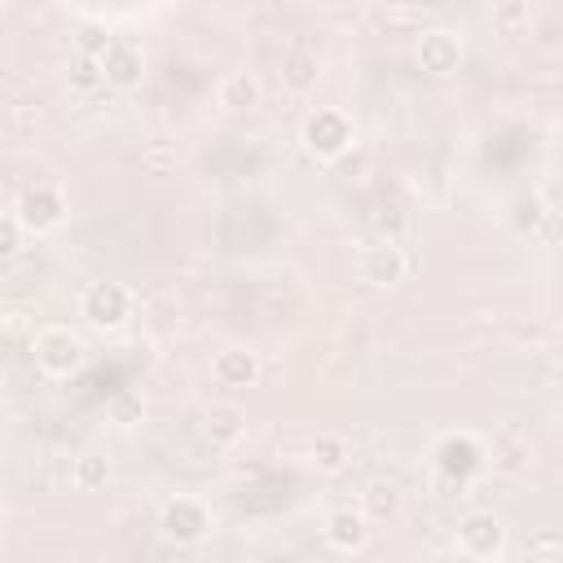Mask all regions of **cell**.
<instances>
[{
    "label": "cell",
    "mask_w": 563,
    "mask_h": 563,
    "mask_svg": "<svg viewBox=\"0 0 563 563\" xmlns=\"http://www.w3.org/2000/svg\"><path fill=\"white\" fill-rule=\"evenodd\" d=\"M13 216H18V224L26 229V233H53V229H62L66 224V216H70V202H66V194H62V185H53V180H31L18 198H13V207H9Z\"/></svg>",
    "instance_id": "cell-1"
},
{
    "label": "cell",
    "mask_w": 563,
    "mask_h": 563,
    "mask_svg": "<svg viewBox=\"0 0 563 563\" xmlns=\"http://www.w3.org/2000/svg\"><path fill=\"white\" fill-rule=\"evenodd\" d=\"M299 141H303V150H308L312 158H339V154L352 150L356 128H352V119H347L339 106H317V110L303 119Z\"/></svg>",
    "instance_id": "cell-2"
},
{
    "label": "cell",
    "mask_w": 563,
    "mask_h": 563,
    "mask_svg": "<svg viewBox=\"0 0 563 563\" xmlns=\"http://www.w3.org/2000/svg\"><path fill=\"white\" fill-rule=\"evenodd\" d=\"M132 308H136L132 290L123 282H110V277L88 282L84 295H79V312H84V321L92 330H119V325H128L132 321Z\"/></svg>",
    "instance_id": "cell-3"
},
{
    "label": "cell",
    "mask_w": 563,
    "mask_h": 563,
    "mask_svg": "<svg viewBox=\"0 0 563 563\" xmlns=\"http://www.w3.org/2000/svg\"><path fill=\"white\" fill-rule=\"evenodd\" d=\"M431 457H435L440 479H449V484H466V479H475V475L488 466V449H484L471 431H449V435H440Z\"/></svg>",
    "instance_id": "cell-4"
},
{
    "label": "cell",
    "mask_w": 563,
    "mask_h": 563,
    "mask_svg": "<svg viewBox=\"0 0 563 563\" xmlns=\"http://www.w3.org/2000/svg\"><path fill=\"white\" fill-rule=\"evenodd\" d=\"M84 339L66 325H48L35 334V365L48 374V378H70L79 365H84Z\"/></svg>",
    "instance_id": "cell-5"
},
{
    "label": "cell",
    "mask_w": 563,
    "mask_h": 563,
    "mask_svg": "<svg viewBox=\"0 0 563 563\" xmlns=\"http://www.w3.org/2000/svg\"><path fill=\"white\" fill-rule=\"evenodd\" d=\"M158 532L172 545H198V541L211 537V510L198 497H172L158 510Z\"/></svg>",
    "instance_id": "cell-6"
},
{
    "label": "cell",
    "mask_w": 563,
    "mask_h": 563,
    "mask_svg": "<svg viewBox=\"0 0 563 563\" xmlns=\"http://www.w3.org/2000/svg\"><path fill=\"white\" fill-rule=\"evenodd\" d=\"M457 545H462L471 559H497L501 545H506V523H501L493 510H471V515H462V523H457Z\"/></svg>",
    "instance_id": "cell-7"
},
{
    "label": "cell",
    "mask_w": 563,
    "mask_h": 563,
    "mask_svg": "<svg viewBox=\"0 0 563 563\" xmlns=\"http://www.w3.org/2000/svg\"><path fill=\"white\" fill-rule=\"evenodd\" d=\"M418 66L427 75H453L462 66V35L453 26H427L418 35Z\"/></svg>",
    "instance_id": "cell-8"
},
{
    "label": "cell",
    "mask_w": 563,
    "mask_h": 563,
    "mask_svg": "<svg viewBox=\"0 0 563 563\" xmlns=\"http://www.w3.org/2000/svg\"><path fill=\"white\" fill-rule=\"evenodd\" d=\"M405 273H409V255H405L400 242L378 238L374 246H365V255H361V277H365L369 286H396V282H405Z\"/></svg>",
    "instance_id": "cell-9"
},
{
    "label": "cell",
    "mask_w": 563,
    "mask_h": 563,
    "mask_svg": "<svg viewBox=\"0 0 563 563\" xmlns=\"http://www.w3.org/2000/svg\"><path fill=\"white\" fill-rule=\"evenodd\" d=\"M211 374L220 387H255L260 378V352L246 343H229L211 356Z\"/></svg>",
    "instance_id": "cell-10"
},
{
    "label": "cell",
    "mask_w": 563,
    "mask_h": 563,
    "mask_svg": "<svg viewBox=\"0 0 563 563\" xmlns=\"http://www.w3.org/2000/svg\"><path fill=\"white\" fill-rule=\"evenodd\" d=\"M101 70H106V84H110V88L128 92V88H136V84L145 79V53H141L136 44L114 40V44L101 53Z\"/></svg>",
    "instance_id": "cell-11"
},
{
    "label": "cell",
    "mask_w": 563,
    "mask_h": 563,
    "mask_svg": "<svg viewBox=\"0 0 563 563\" xmlns=\"http://www.w3.org/2000/svg\"><path fill=\"white\" fill-rule=\"evenodd\" d=\"M321 532H325V541H330L334 550H343V554H356V550L369 545V519H365V510H352V506L330 510Z\"/></svg>",
    "instance_id": "cell-12"
},
{
    "label": "cell",
    "mask_w": 563,
    "mask_h": 563,
    "mask_svg": "<svg viewBox=\"0 0 563 563\" xmlns=\"http://www.w3.org/2000/svg\"><path fill=\"white\" fill-rule=\"evenodd\" d=\"M216 97H220V106H229V110H251V106H260L264 84H260V75H255V70L238 66V70H229V75L220 79Z\"/></svg>",
    "instance_id": "cell-13"
},
{
    "label": "cell",
    "mask_w": 563,
    "mask_h": 563,
    "mask_svg": "<svg viewBox=\"0 0 563 563\" xmlns=\"http://www.w3.org/2000/svg\"><path fill=\"white\" fill-rule=\"evenodd\" d=\"M317 75H321L317 53L295 48V53H286V57H282V84H286L290 92H308V88H317Z\"/></svg>",
    "instance_id": "cell-14"
},
{
    "label": "cell",
    "mask_w": 563,
    "mask_h": 563,
    "mask_svg": "<svg viewBox=\"0 0 563 563\" xmlns=\"http://www.w3.org/2000/svg\"><path fill=\"white\" fill-rule=\"evenodd\" d=\"M347 457H352V444H347L339 431H321V435L312 440V462H317V471L339 475V471L347 466Z\"/></svg>",
    "instance_id": "cell-15"
},
{
    "label": "cell",
    "mask_w": 563,
    "mask_h": 563,
    "mask_svg": "<svg viewBox=\"0 0 563 563\" xmlns=\"http://www.w3.org/2000/svg\"><path fill=\"white\" fill-rule=\"evenodd\" d=\"M396 506H400V493H396L391 479H369V484H365V493H361L365 519H391Z\"/></svg>",
    "instance_id": "cell-16"
},
{
    "label": "cell",
    "mask_w": 563,
    "mask_h": 563,
    "mask_svg": "<svg viewBox=\"0 0 563 563\" xmlns=\"http://www.w3.org/2000/svg\"><path fill=\"white\" fill-rule=\"evenodd\" d=\"M106 479H110V462H106L101 453H79V457H75L70 484H75L79 493H97V488H106Z\"/></svg>",
    "instance_id": "cell-17"
},
{
    "label": "cell",
    "mask_w": 563,
    "mask_h": 563,
    "mask_svg": "<svg viewBox=\"0 0 563 563\" xmlns=\"http://www.w3.org/2000/svg\"><path fill=\"white\" fill-rule=\"evenodd\" d=\"M66 84H70L75 92H92V88H101V84H106V70H101V57H88V53H75V57L66 62Z\"/></svg>",
    "instance_id": "cell-18"
},
{
    "label": "cell",
    "mask_w": 563,
    "mask_h": 563,
    "mask_svg": "<svg viewBox=\"0 0 563 563\" xmlns=\"http://www.w3.org/2000/svg\"><path fill=\"white\" fill-rule=\"evenodd\" d=\"M106 413H110L114 427H136V422H145V396L136 387H123V391L110 396Z\"/></svg>",
    "instance_id": "cell-19"
},
{
    "label": "cell",
    "mask_w": 563,
    "mask_h": 563,
    "mask_svg": "<svg viewBox=\"0 0 563 563\" xmlns=\"http://www.w3.org/2000/svg\"><path fill=\"white\" fill-rule=\"evenodd\" d=\"M242 422H246V413H242L238 405H216V409H211V422H207V435H211L216 444H233V440L242 435Z\"/></svg>",
    "instance_id": "cell-20"
},
{
    "label": "cell",
    "mask_w": 563,
    "mask_h": 563,
    "mask_svg": "<svg viewBox=\"0 0 563 563\" xmlns=\"http://www.w3.org/2000/svg\"><path fill=\"white\" fill-rule=\"evenodd\" d=\"M528 559L532 563H563V532L554 528H541L528 537Z\"/></svg>",
    "instance_id": "cell-21"
},
{
    "label": "cell",
    "mask_w": 563,
    "mask_h": 563,
    "mask_svg": "<svg viewBox=\"0 0 563 563\" xmlns=\"http://www.w3.org/2000/svg\"><path fill=\"white\" fill-rule=\"evenodd\" d=\"M528 22H532V13H528L523 0H501V4H493V26H497L501 35H515V31H523Z\"/></svg>",
    "instance_id": "cell-22"
},
{
    "label": "cell",
    "mask_w": 563,
    "mask_h": 563,
    "mask_svg": "<svg viewBox=\"0 0 563 563\" xmlns=\"http://www.w3.org/2000/svg\"><path fill=\"white\" fill-rule=\"evenodd\" d=\"M532 238L541 246H563V207H545L532 224Z\"/></svg>",
    "instance_id": "cell-23"
},
{
    "label": "cell",
    "mask_w": 563,
    "mask_h": 563,
    "mask_svg": "<svg viewBox=\"0 0 563 563\" xmlns=\"http://www.w3.org/2000/svg\"><path fill=\"white\" fill-rule=\"evenodd\" d=\"M22 224H18V216L9 211L4 220H0V255H18V242H22Z\"/></svg>",
    "instance_id": "cell-24"
}]
</instances>
